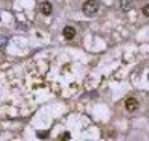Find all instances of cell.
<instances>
[{
  "label": "cell",
  "mask_w": 149,
  "mask_h": 141,
  "mask_svg": "<svg viewBox=\"0 0 149 141\" xmlns=\"http://www.w3.org/2000/svg\"><path fill=\"white\" fill-rule=\"evenodd\" d=\"M82 11L87 16L98 15V11H100V3H98L96 0H87V2H84V5H82Z\"/></svg>",
  "instance_id": "obj_1"
},
{
  "label": "cell",
  "mask_w": 149,
  "mask_h": 141,
  "mask_svg": "<svg viewBox=\"0 0 149 141\" xmlns=\"http://www.w3.org/2000/svg\"><path fill=\"white\" fill-rule=\"evenodd\" d=\"M63 35H64L66 40H72V38L77 35V31H75V27H72V26H66V27L63 29Z\"/></svg>",
  "instance_id": "obj_2"
},
{
  "label": "cell",
  "mask_w": 149,
  "mask_h": 141,
  "mask_svg": "<svg viewBox=\"0 0 149 141\" xmlns=\"http://www.w3.org/2000/svg\"><path fill=\"white\" fill-rule=\"evenodd\" d=\"M138 106H139V103H138V99H136V98H128L125 101V109L128 112L136 111V109H138Z\"/></svg>",
  "instance_id": "obj_3"
},
{
  "label": "cell",
  "mask_w": 149,
  "mask_h": 141,
  "mask_svg": "<svg viewBox=\"0 0 149 141\" xmlns=\"http://www.w3.org/2000/svg\"><path fill=\"white\" fill-rule=\"evenodd\" d=\"M39 11L42 13V15H45V16L52 15V11H53L52 3H50V2H42V3L39 5Z\"/></svg>",
  "instance_id": "obj_4"
},
{
  "label": "cell",
  "mask_w": 149,
  "mask_h": 141,
  "mask_svg": "<svg viewBox=\"0 0 149 141\" xmlns=\"http://www.w3.org/2000/svg\"><path fill=\"white\" fill-rule=\"evenodd\" d=\"M119 8L122 10V11H130V10L133 8V0H120Z\"/></svg>",
  "instance_id": "obj_5"
},
{
  "label": "cell",
  "mask_w": 149,
  "mask_h": 141,
  "mask_svg": "<svg viewBox=\"0 0 149 141\" xmlns=\"http://www.w3.org/2000/svg\"><path fill=\"white\" fill-rule=\"evenodd\" d=\"M8 43V37H5V35H0V48H5Z\"/></svg>",
  "instance_id": "obj_6"
},
{
  "label": "cell",
  "mask_w": 149,
  "mask_h": 141,
  "mask_svg": "<svg viewBox=\"0 0 149 141\" xmlns=\"http://www.w3.org/2000/svg\"><path fill=\"white\" fill-rule=\"evenodd\" d=\"M37 136H39L40 140H47V138H48V131H37Z\"/></svg>",
  "instance_id": "obj_7"
},
{
  "label": "cell",
  "mask_w": 149,
  "mask_h": 141,
  "mask_svg": "<svg viewBox=\"0 0 149 141\" xmlns=\"http://www.w3.org/2000/svg\"><path fill=\"white\" fill-rule=\"evenodd\" d=\"M59 140H63V141H68V140H71V133H69V131H66V133H63Z\"/></svg>",
  "instance_id": "obj_8"
},
{
  "label": "cell",
  "mask_w": 149,
  "mask_h": 141,
  "mask_svg": "<svg viewBox=\"0 0 149 141\" xmlns=\"http://www.w3.org/2000/svg\"><path fill=\"white\" fill-rule=\"evenodd\" d=\"M143 15H144L146 18H149V3H148V5L143 6Z\"/></svg>",
  "instance_id": "obj_9"
}]
</instances>
